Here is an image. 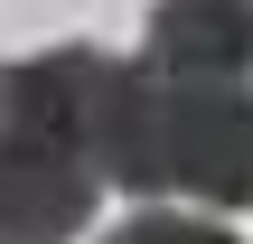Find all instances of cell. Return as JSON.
<instances>
[{
  "instance_id": "obj_3",
  "label": "cell",
  "mask_w": 253,
  "mask_h": 244,
  "mask_svg": "<svg viewBox=\"0 0 253 244\" xmlns=\"http://www.w3.org/2000/svg\"><path fill=\"white\" fill-rule=\"evenodd\" d=\"M103 169L66 141L0 132V244H75L103 207Z\"/></svg>"
},
{
  "instance_id": "obj_1",
  "label": "cell",
  "mask_w": 253,
  "mask_h": 244,
  "mask_svg": "<svg viewBox=\"0 0 253 244\" xmlns=\"http://www.w3.org/2000/svg\"><path fill=\"white\" fill-rule=\"evenodd\" d=\"M169 197L253 207V75H169Z\"/></svg>"
},
{
  "instance_id": "obj_4",
  "label": "cell",
  "mask_w": 253,
  "mask_h": 244,
  "mask_svg": "<svg viewBox=\"0 0 253 244\" xmlns=\"http://www.w3.org/2000/svg\"><path fill=\"white\" fill-rule=\"evenodd\" d=\"M103 85V47H47V56H9L0 66V132H38L84 150V113Z\"/></svg>"
},
{
  "instance_id": "obj_2",
  "label": "cell",
  "mask_w": 253,
  "mask_h": 244,
  "mask_svg": "<svg viewBox=\"0 0 253 244\" xmlns=\"http://www.w3.org/2000/svg\"><path fill=\"white\" fill-rule=\"evenodd\" d=\"M84 160L122 197H169V66L103 56V85L84 113Z\"/></svg>"
},
{
  "instance_id": "obj_5",
  "label": "cell",
  "mask_w": 253,
  "mask_h": 244,
  "mask_svg": "<svg viewBox=\"0 0 253 244\" xmlns=\"http://www.w3.org/2000/svg\"><path fill=\"white\" fill-rule=\"evenodd\" d=\"M141 56L169 75H253V0H150Z\"/></svg>"
},
{
  "instance_id": "obj_6",
  "label": "cell",
  "mask_w": 253,
  "mask_h": 244,
  "mask_svg": "<svg viewBox=\"0 0 253 244\" xmlns=\"http://www.w3.org/2000/svg\"><path fill=\"white\" fill-rule=\"evenodd\" d=\"M103 244H244V235L216 226V207H160V197H150L131 226H113Z\"/></svg>"
}]
</instances>
